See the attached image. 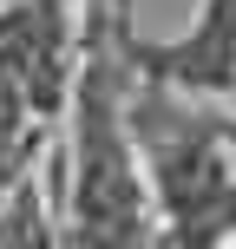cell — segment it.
Listing matches in <instances>:
<instances>
[{
	"instance_id": "cell-1",
	"label": "cell",
	"mask_w": 236,
	"mask_h": 249,
	"mask_svg": "<svg viewBox=\"0 0 236 249\" xmlns=\"http://www.w3.org/2000/svg\"><path fill=\"white\" fill-rule=\"evenodd\" d=\"M73 230L79 249H151L145 177L138 144L125 138V112L112 92V66L92 46L86 86H79V184H73Z\"/></svg>"
}]
</instances>
